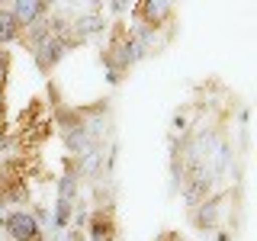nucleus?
<instances>
[{
  "label": "nucleus",
  "instance_id": "9d476101",
  "mask_svg": "<svg viewBox=\"0 0 257 241\" xmlns=\"http://www.w3.org/2000/svg\"><path fill=\"white\" fill-rule=\"evenodd\" d=\"M7 71H10V55L0 52V90H7Z\"/></svg>",
  "mask_w": 257,
  "mask_h": 241
},
{
  "label": "nucleus",
  "instance_id": "f257e3e1",
  "mask_svg": "<svg viewBox=\"0 0 257 241\" xmlns=\"http://www.w3.org/2000/svg\"><path fill=\"white\" fill-rule=\"evenodd\" d=\"M0 225L7 228L10 241H45V228L26 209H0Z\"/></svg>",
  "mask_w": 257,
  "mask_h": 241
},
{
  "label": "nucleus",
  "instance_id": "0eeeda50",
  "mask_svg": "<svg viewBox=\"0 0 257 241\" xmlns=\"http://www.w3.org/2000/svg\"><path fill=\"white\" fill-rule=\"evenodd\" d=\"M20 36H23V29H20V23L13 20L10 7H7V4H0V52H4V45L20 42Z\"/></svg>",
  "mask_w": 257,
  "mask_h": 241
},
{
  "label": "nucleus",
  "instance_id": "9b49d317",
  "mask_svg": "<svg viewBox=\"0 0 257 241\" xmlns=\"http://www.w3.org/2000/svg\"><path fill=\"white\" fill-rule=\"evenodd\" d=\"M155 241H187V238H180V231H164V235H158Z\"/></svg>",
  "mask_w": 257,
  "mask_h": 241
},
{
  "label": "nucleus",
  "instance_id": "6e6552de",
  "mask_svg": "<svg viewBox=\"0 0 257 241\" xmlns=\"http://www.w3.org/2000/svg\"><path fill=\"white\" fill-rule=\"evenodd\" d=\"M215 215H219V199H206V203L193 206V222H196V228H203V231L215 228Z\"/></svg>",
  "mask_w": 257,
  "mask_h": 241
},
{
  "label": "nucleus",
  "instance_id": "20e7f679",
  "mask_svg": "<svg viewBox=\"0 0 257 241\" xmlns=\"http://www.w3.org/2000/svg\"><path fill=\"white\" fill-rule=\"evenodd\" d=\"M87 235L90 241H116L119 238V219H116V206L103 203L87 215Z\"/></svg>",
  "mask_w": 257,
  "mask_h": 241
},
{
  "label": "nucleus",
  "instance_id": "39448f33",
  "mask_svg": "<svg viewBox=\"0 0 257 241\" xmlns=\"http://www.w3.org/2000/svg\"><path fill=\"white\" fill-rule=\"evenodd\" d=\"M13 13V20L20 23V29H29L36 26V23H42L48 13L55 10L52 4H42V0H16V4H7Z\"/></svg>",
  "mask_w": 257,
  "mask_h": 241
},
{
  "label": "nucleus",
  "instance_id": "f8f14e48",
  "mask_svg": "<svg viewBox=\"0 0 257 241\" xmlns=\"http://www.w3.org/2000/svg\"><path fill=\"white\" fill-rule=\"evenodd\" d=\"M4 112H7V90H0V123H4Z\"/></svg>",
  "mask_w": 257,
  "mask_h": 241
},
{
  "label": "nucleus",
  "instance_id": "7ed1b4c3",
  "mask_svg": "<svg viewBox=\"0 0 257 241\" xmlns=\"http://www.w3.org/2000/svg\"><path fill=\"white\" fill-rule=\"evenodd\" d=\"M180 193H183V199H187V206H199V203H206L209 199V193H212V174L206 171V164H193L183 171L180 177Z\"/></svg>",
  "mask_w": 257,
  "mask_h": 241
},
{
  "label": "nucleus",
  "instance_id": "1a4fd4ad",
  "mask_svg": "<svg viewBox=\"0 0 257 241\" xmlns=\"http://www.w3.org/2000/svg\"><path fill=\"white\" fill-rule=\"evenodd\" d=\"M193 112H196L193 106L177 109V112H174V123H171V132H174V135H187V132H190V119H193Z\"/></svg>",
  "mask_w": 257,
  "mask_h": 241
},
{
  "label": "nucleus",
  "instance_id": "f03ea898",
  "mask_svg": "<svg viewBox=\"0 0 257 241\" xmlns=\"http://www.w3.org/2000/svg\"><path fill=\"white\" fill-rule=\"evenodd\" d=\"M128 13H135V23L151 32L174 29V7L164 4V0H139V4L128 7Z\"/></svg>",
  "mask_w": 257,
  "mask_h": 241
},
{
  "label": "nucleus",
  "instance_id": "423d86ee",
  "mask_svg": "<svg viewBox=\"0 0 257 241\" xmlns=\"http://www.w3.org/2000/svg\"><path fill=\"white\" fill-rule=\"evenodd\" d=\"M106 29V16H103V7H90L84 16H77L74 20V32L80 42H87L90 36H96V32Z\"/></svg>",
  "mask_w": 257,
  "mask_h": 241
}]
</instances>
